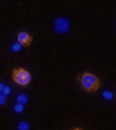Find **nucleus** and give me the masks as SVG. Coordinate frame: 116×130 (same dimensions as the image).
I'll use <instances>...</instances> for the list:
<instances>
[{
  "label": "nucleus",
  "instance_id": "1",
  "mask_svg": "<svg viewBox=\"0 0 116 130\" xmlns=\"http://www.w3.org/2000/svg\"><path fill=\"white\" fill-rule=\"evenodd\" d=\"M78 82L80 85V87L87 93H94L101 87V82H100L98 76L90 72H83L80 75H78Z\"/></svg>",
  "mask_w": 116,
  "mask_h": 130
},
{
  "label": "nucleus",
  "instance_id": "2",
  "mask_svg": "<svg viewBox=\"0 0 116 130\" xmlns=\"http://www.w3.org/2000/svg\"><path fill=\"white\" fill-rule=\"evenodd\" d=\"M13 80L20 86H28L30 83V80H32V76L24 68H15L13 71Z\"/></svg>",
  "mask_w": 116,
  "mask_h": 130
},
{
  "label": "nucleus",
  "instance_id": "3",
  "mask_svg": "<svg viewBox=\"0 0 116 130\" xmlns=\"http://www.w3.org/2000/svg\"><path fill=\"white\" fill-rule=\"evenodd\" d=\"M71 29V22L68 21V18L65 17H58L55 21H54V30L60 35H65V33L69 32Z\"/></svg>",
  "mask_w": 116,
  "mask_h": 130
},
{
  "label": "nucleus",
  "instance_id": "4",
  "mask_svg": "<svg viewBox=\"0 0 116 130\" xmlns=\"http://www.w3.org/2000/svg\"><path fill=\"white\" fill-rule=\"evenodd\" d=\"M32 35L28 32H20L18 33V43H20L22 47H29L32 44Z\"/></svg>",
  "mask_w": 116,
  "mask_h": 130
},
{
  "label": "nucleus",
  "instance_id": "5",
  "mask_svg": "<svg viewBox=\"0 0 116 130\" xmlns=\"http://www.w3.org/2000/svg\"><path fill=\"white\" fill-rule=\"evenodd\" d=\"M26 103H28V95H26V94H18L17 95V104L25 105Z\"/></svg>",
  "mask_w": 116,
  "mask_h": 130
},
{
  "label": "nucleus",
  "instance_id": "6",
  "mask_svg": "<svg viewBox=\"0 0 116 130\" xmlns=\"http://www.w3.org/2000/svg\"><path fill=\"white\" fill-rule=\"evenodd\" d=\"M18 130H30V125L26 120H22V122L18 123Z\"/></svg>",
  "mask_w": 116,
  "mask_h": 130
},
{
  "label": "nucleus",
  "instance_id": "7",
  "mask_svg": "<svg viewBox=\"0 0 116 130\" xmlns=\"http://www.w3.org/2000/svg\"><path fill=\"white\" fill-rule=\"evenodd\" d=\"M102 97L105 98V100L111 101L112 98H113V93H112V91H108V90H106V91H104V93H102Z\"/></svg>",
  "mask_w": 116,
  "mask_h": 130
},
{
  "label": "nucleus",
  "instance_id": "8",
  "mask_svg": "<svg viewBox=\"0 0 116 130\" xmlns=\"http://www.w3.org/2000/svg\"><path fill=\"white\" fill-rule=\"evenodd\" d=\"M14 111L17 113H22L24 112V105L22 104H15L14 105Z\"/></svg>",
  "mask_w": 116,
  "mask_h": 130
},
{
  "label": "nucleus",
  "instance_id": "9",
  "mask_svg": "<svg viewBox=\"0 0 116 130\" xmlns=\"http://www.w3.org/2000/svg\"><path fill=\"white\" fill-rule=\"evenodd\" d=\"M21 48H22V46H21V44H20V43H18V42H17V43H14V44L11 46V50H13L14 53H18V51L21 50Z\"/></svg>",
  "mask_w": 116,
  "mask_h": 130
},
{
  "label": "nucleus",
  "instance_id": "10",
  "mask_svg": "<svg viewBox=\"0 0 116 130\" xmlns=\"http://www.w3.org/2000/svg\"><path fill=\"white\" fill-rule=\"evenodd\" d=\"M7 103V95H4L3 93H0V105H4Z\"/></svg>",
  "mask_w": 116,
  "mask_h": 130
},
{
  "label": "nucleus",
  "instance_id": "11",
  "mask_svg": "<svg viewBox=\"0 0 116 130\" xmlns=\"http://www.w3.org/2000/svg\"><path fill=\"white\" fill-rule=\"evenodd\" d=\"M3 94H4V95H7V97L11 94V89H10V86H4V90H3Z\"/></svg>",
  "mask_w": 116,
  "mask_h": 130
},
{
  "label": "nucleus",
  "instance_id": "12",
  "mask_svg": "<svg viewBox=\"0 0 116 130\" xmlns=\"http://www.w3.org/2000/svg\"><path fill=\"white\" fill-rule=\"evenodd\" d=\"M4 83H3V82H0V93H3V90H4Z\"/></svg>",
  "mask_w": 116,
  "mask_h": 130
},
{
  "label": "nucleus",
  "instance_id": "13",
  "mask_svg": "<svg viewBox=\"0 0 116 130\" xmlns=\"http://www.w3.org/2000/svg\"><path fill=\"white\" fill-rule=\"evenodd\" d=\"M72 130H82V129H72Z\"/></svg>",
  "mask_w": 116,
  "mask_h": 130
}]
</instances>
